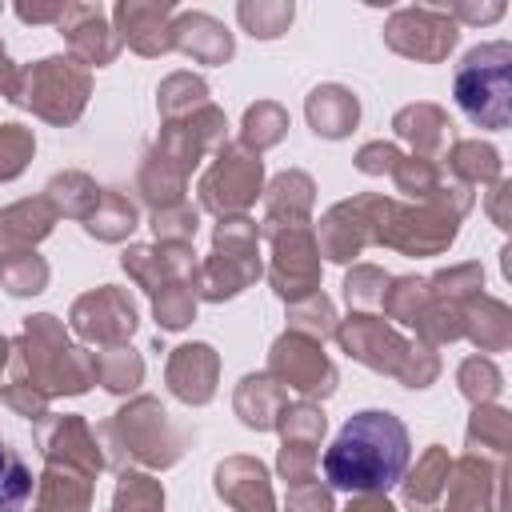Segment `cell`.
<instances>
[{"label": "cell", "mask_w": 512, "mask_h": 512, "mask_svg": "<svg viewBox=\"0 0 512 512\" xmlns=\"http://www.w3.org/2000/svg\"><path fill=\"white\" fill-rule=\"evenodd\" d=\"M408 468V428L380 408L356 412L324 452V476L344 492H388Z\"/></svg>", "instance_id": "1"}, {"label": "cell", "mask_w": 512, "mask_h": 512, "mask_svg": "<svg viewBox=\"0 0 512 512\" xmlns=\"http://www.w3.org/2000/svg\"><path fill=\"white\" fill-rule=\"evenodd\" d=\"M508 64H512V48L496 40L472 48L456 68V104L472 124L480 128L508 124Z\"/></svg>", "instance_id": "2"}, {"label": "cell", "mask_w": 512, "mask_h": 512, "mask_svg": "<svg viewBox=\"0 0 512 512\" xmlns=\"http://www.w3.org/2000/svg\"><path fill=\"white\" fill-rule=\"evenodd\" d=\"M8 100L20 104V108L40 112L44 120L68 124V120L80 116V108L88 100V72L76 68V60L48 56V60H40V64H32L16 76Z\"/></svg>", "instance_id": "3"}, {"label": "cell", "mask_w": 512, "mask_h": 512, "mask_svg": "<svg viewBox=\"0 0 512 512\" xmlns=\"http://www.w3.org/2000/svg\"><path fill=\"white\" fill-rule=\"evenodd\" d=\"M256 276H260V260H256V228H252V220H244V216L220 220L216 252L200 272V292L208 300H224V296H236Z\"/></svg>", "instance_id": "4"}, {"label": "cell", "mask_w": 512, "mask_h": 512, "mask_svg": "<svg viewBox=\"0 0 512 512\" xmlns=\"http://www.w3.org/2000/svg\"><path fill=\"white\" fill-rule=\"evenodd\" d=\"M256 192H260V156L244 152L240 144H220V156L200 184L204 208L240 212L256 200Z\"/></svg>", "instance_id": "5"}, {"label": "cell", "mask_w": 512, "mask_h": 512, "mask_svg": "<svg viewBox=\"0 0 512 512\" xmlns=\"http://www.w3.org/2000/svg\"><path fill=\"white\" fill-rule=\"evenodd\" d=\"M388 44L404 56L416 60H440L448 56V48L456 44V24L440 12V8H400L388 28H384Z\"/></svg>", "instance_id": "6"}, {"label": "cell", "mask_w": 512, "mask_h": 512, "mask_svg": "<svg viewBox=\"0 0 512 512\" xmlns=\"http://www.w3.org/2000/svg\"><path fill=\"white\" fill-rule=\"evenodd\" d=\"M272 376L292 384L304 396H328L336 388V368L328 364V356L320 352L316 340L304 336H280L272 344Z\"/></svg>", "instance_id": "7"}, {"label": "cell", "mask_w": 512, "mask_h": 512, "mask_svg": "<svg viewBox=\"0 0 512 512\" xmlns=\"http://www.w3.org/2000/svg\"><path fill=\"white\" fill-rule=\"evenodd\" d=\"M276 240V264H272V284L284 300H300V296H312L316 288V276H320V264H316V252L320 244L312 240L308 228L300 224H288V232H272Z\"/></svg>", "instance_id": "8"}, {"label": "cell", "mask_w": 512, "mask_h": 512, "mask_svg": "<svg viewBox=\"0 0 512 512\" xmlns=\"http://www.w3.org/2000/svg\"><path fill=\"white\" fill-rule=\"evenodd\" d=\"M116 428L124 432V448H132V456L144 464H172L180 456V440L168 432L156 400H136L132 408L116 412Z\"/></svg>", "instance_id": "9"}, {"label": "cell", "mask_w": 512, "mask_h": 512, "mask_svg": "<svg viewBox=\"0 0 512 512\" xmlns=\"http://www.w3.org/2000/svg\"><path fill=\"white\" fill-rule=\"evenodd\" d=\"M72 324L80 336L88 340H104V344H120L132 336L136 328V308L116 292V288H96L84 300H76L72 308Z\"/></svg>", "instance_id": "10"}, {"label": "cell", "mask_w": 512, "mask_h": 512, "mask_svg": "<svg viewBox=\"0 0 512 512\" xmlns=\"http://www.w3.org/2000/svg\"><path fill=\"white\" fill-rule=\"evenodd\" d=\"M340 344L356 356V360H364V364H372V368H380V372H392V376H400L404 380V360H412V348L408 344H400L380 320H372V316H352L344 328H340Z\"/></svg>", "instance_id": "11"}, {"label": "cell", "mask_w": 512, "mask_h": 512, "mask_svg": "<svg viewBox=\"0 0 512 512\" xmlns=\"http://www.w3.org/2000/svg\"><path fill=\"white\" fill-rule=\"evenodd\" d=\"M216 492L236 508V512H272V492H268V468L260 460L236 456L216 468Z\"/></svg>", "instance_id": "12"}, {"label": "cell", "mask_w": 512, "mask_h": 512, "mask_svg": "<svg viewBox=\"0 0 512 512\" xmlns=\"http://www.w3.org/2000/svg\"><path fill=\"white\" fill-rule=\"evenodd\" d=\"M168 384L180 400L204 404L216 392V352L208 344H184L168 360Z\"/></svg>", "instance_id": "13"}, {"label": "cell", "mask_w": 512, "mask_h": 512, "mask_svg": "<svg viewBox=\"0 0 512 512\" xmlns=\"http://www.w3.org/2000/svg\"><path fill=\"white\" fill-rule=\"evenodd\" d=\"M60 32H68V44L84 64H108L116 56V40L108 36L104 12L92 4H64Z\"/></svg>", "instance_id": "14"}, {"label": "cell", "mask_w": 512, "mask_h": 512, "mask_svg": "<svg viewBox=\"0 0 512 512\" xmlns=\"http://www.w3.org/2000/svg\"><path fill=\"white\" fill-rule=\"evenodd\" d=\"M168 12H172V4H120V8H116V20H120L124 40H128L136 52L156 56V52H168V48H172Z\"/></svg>", "instance_id": "15"}, {"label": "cell", "mask_w": 512, "mask_h": 512, "mask_svg": "<svg viewBox=\"0 0 512 512\" xmlns=\"http://www.w3.org/2000/svg\"><path fill=\"white\" fill-rule=\"evenodd\" d=\"M172 44L204 64H220L232 56V36L224 24H216L212 16L204 12H184L176 24H172Z\"/></svg>", "instance_id": "16"}, {"label": "cell", "mask_w": 512, "mask_h": 512, "mask_svg": "<svg viewBox=\"0 0 512 512\" xmlns=\"http://www.w3.org/2000/svg\"><path fill=\"white\" fill-rule=\"evenodd\" d=\"M308 120H312V128H316L320 136L340 140V136H348V132L356 128V120H360V100H356L348 88H340V84H324V88H316V92L308 96Z\"/></svg>", "instance_id": "17"}, {"label": "cell", "mask_w": 512, "mask_h": 512, "mask_svg": "<svg viewBox=\"0 0 512 512\" xmlns=\"http://www.w3.org/2000/svg\"><path fill=\"white\" fill-rule=\"evenodd\" d=\"M236 412L248 428H276L284 412V392L272 376H248L236 392Z\"/></svg>", "instance_id": "18"}, {"label": "cell", "mask_w": 512, "mask_h": 512, "mask_svg": "<svg viewBox=\"0 0 512 512\" xmlns=\"http://www.w3.org/2000/svg\"><path fill=\"white\" fill-rule=\"evenodd\" d=\"M52 216H56V212L48 208V200H24V204L0 212V248L40 240V236L52 228Z\"/></svg>", "instance_id": "19"}, {"label": "cell", "mask_w": 512, "mask_h": 512, "mask_svg": "<svg viewBox=\"0 0 512 512\" xmlns=\"http://www.w3.org/2000/svg\"><path fill=\"white\" fill-rule=\"evenodd\" d=\"M444 128H452L448 120H444V112L440 108H432V104H412V108H404L400 116H396V132L404 136V140H412L416 148H424V152H432L436 144H444Z\"/></svg>", "instance_id": "20"}, {"label": "cell", "mask_w": 512, "mask_h": 512, "mask_svg": "<svg viewBox=\"0 0 512 512\" xmlns=\"http://www.w3.org/2000/svg\"><path fill=\"white\" fill-rule=\"evenodd\" d=\"M92 368H96V380L104 388H112V392L136 388L140 384V372H144V364H140V356L132 348H108V352L92 356Z\"/></svg>", "instance_id": "21"}, {"label": "cell", "mask_w": 512, "mask_h": 512, "mask_svg": "<svg viewBox=\"0 0 512 512\" xmlns=\"http://www.w3.org/2000/svg\"><path fill=\"white\" fill-rule=\"evenodd\" d=\"M28 496H32V472L16 456V448L0 440V512H20Z\"/></svg>", "instance_id": "22"}, {"label": "cell", "mask_w": 512, "mask_h": 512, "mask_svg": "<svg viewBox=\"0 0 512 512\" xmlns=\"http://www.w3.org/2000/svg\"><path fill=\"white\" fill-rule=\"evenodd\" d=\"M48 280V268L36 252H8L0 260V284L12 292V296H28V292H40Z\"/></svg>", "instance_id": "23"}, {"label": "cell", "mask_w": 512, "mask_h": 512, "mask_svg": "<svg viewBox=\"0 0 512 512\" xmlns=\"http://www.w3.org/2000/svg\"><path fill=\"white\" fill-rule=\"evenodd\" d=\"M92 236H100V240H120L124 232H132L136 228V208L128 204V200H120V196H112V192H104L100 196V204H96V212L88 216V224H84Z\"/></svg>", "instance_id": "24"}, {"label": "cell", "mask_w": 512, "mask_h": 512, "mask_svg": "<svg viewBox=\"0 0 512 512\" xmlns=\"http://www.w3.org/2000/svg\"><path fill=\"white\" fill-rule=\"evenodd\" d=\"M412 476H420V484H404L408 504H416V508L432 504V500L440 496L444 480H448V456H444V448H428V452H424V460L416 464V472H412Z\"/></svg>", "instance_id": "25"}, {"label": "cell", "mask_w": 512, "mask_h": 512, "mask_svg": "<svg viewBox=\"0 0 512 512\" xmlns=\"http://www.w3.org/2000/svg\"><path fill=\"white\" fill-rule=\"evenodd\" d=\"M164 508V492L156 480L124 472L120 488H116V512H160Z\"/></svg>", "instance_id": "26"}, {"label": "cell", "mask_w": 512, "mask_h": 512, "mask_svg": "<svg viewBox=\"0 0 512 512\" xmlns=\"http://www.w3.org/2000/svg\"><path fill=\"white\" fill-rule=\"evenodd\" d=\"M284 128H288L284 108H276V104H252L248 116H244V144H256V152H260V148L276 144L284 136Z\"/></svg>", "instance_id": "27"}, {"label": "cell", "mask_w": 512, "mask_h": 512, "mask_svg": "<svg viewBox=\"0 0 512 512\" xmlns=\"http://www.w3.org/2000/svg\"><path fill=\"white\" fill-rule=\"evenodd\" d=\"M196 312V292L184 280H172L164 288H156V320L164 328H184Z\"/></svg>", "instance_id": "28"}, {"label": "cell", "mask_w": 512, "mask_h": 512, "mask_svg": "<svg viewBox=\"0 0 512 512\" xmlns=\"http://www.w3.org/2000/svg\"><path fill=\"white\" fill-rule=\"evenodd\" d=\"M288 20H292V4H240V24L260 40L280 36Z\"/></svg>", "instance_id": "29"}, {"label": "cell", "mask_w": 512, "mask_h": 512, "mask_svg": "<svg viewBox=\"0 0 512 512\" xmlns=\"http://www.w3.org/2000/svg\"><path fill=\"white\" fill-rule=\"evenodd\" d=\"M452 168H456L460 176H468V180H492V176L500 172V156H496V148H488V144L464 140V144H456V152H452Z\"/></svg>", "instance_id": "30"}, {"label": "cell", "mask_w": 512, "mask_h": 512, "mask_svg": "<svg viewBox=\"0 0 512 512\" xmlns=\"http://www.w3.org/2000/svg\"><path fill=\"white\" fill-rule=\"evenodd\" d=\"M32 148H36L32 132H24L20 124H0V180H12L28 164Z\"/></svg>", "instance_id": "31"}, {"label": "cell", "mask_w": 512, "mask_h": 512, "mask_svg": "<svg viewBox=\"0 0 512 512\" xmlns=\"http://www.w3.org/2000/svg\"><path fill=\"white\" fill-rule=\"evenodd\" d=\"M152 228H156V236H164V244H184L188 236H196V208H188L184 200L156 208Z\"/></svg>", "instance_id": "32"}, {"label": "cell", "mask_w": 512, "mask_h": 512, "mask_svg": "<svg viewBox=\"0 0 512 512\" xmlns=\"http://www.w3.org/2000/svg\"><path fill=\"white\" fill-rule=\"evenodd\" d=\"M292 332L296 336H308V340H324L332 332V304L324 296H308V304H296Z\"/></svg>", "instance_id": "33"}, {"label": "cell", "mask_w": 512, "mask_h": 512, "mask_svg": "<svg viewBox=\"0 0 512 512\" xmlns=\"http://www.w3.org/2000/svg\"><path fill=\"white\" fill-rule=\"evenodd\" d=\"M288 512H332V496L320 484H292L288 492Z\"/></svg>", "instance_id": "34"}, {"label": "cell", "mask_w": 512, "mask_h": 512, "mask_svg": "<svg viewBox=\"0 0 512 512\" xmlns=\"http://www.w3.org/2000/svg\"><path fill=\"white\" fill-rule=\"evenodd\" d=\"M356 164H360V172L380 176V172H392V168L400 164V152H396L392 144H368V148H360Z\"/></svg>", "instance_id": "35"}, {"label": "cell", "mask_w": 512, "mask_h": 512, "mask_svg": "<svg viewBox=\"0 0 512 512\" xmlns=\"http://www.w3.org/2000/svg\"><path fill=\"white\" fill-rule=\"evenodd\" d=\"M348 512H396V508H392L380 492H364L360 500H352V504H348Z\"/></svg>", "instance_id": "36"}, {"label": "cell", "mask_w": 512, "mask_h": 512, "mask_svg": "<svg viewBox=\"0 0 512 512\" xmlns=\"http://www.w3.org/2000/svg\"><path fill=\"white\" fill-rule=\"evenodd\" d=\"M12 84H16V76H12V68H8V56H4V48H0V88L12 96Z\"/></svg>", "instance_id": "37"}, {"label": "cell", "mask_w": 512, "mask_h": 512, "mask_svg": "<svg viewBox=\"0 0 512 512\" xmlns=\"http://www.w3.org/2000/svg\"><path fill=\"white\" fill-rule=\"evenodd\" d=\"M4 360H8V340L0 336V368H4Z\"/></svg>", "instance_id": "38"}]
</instances>
